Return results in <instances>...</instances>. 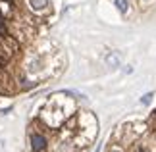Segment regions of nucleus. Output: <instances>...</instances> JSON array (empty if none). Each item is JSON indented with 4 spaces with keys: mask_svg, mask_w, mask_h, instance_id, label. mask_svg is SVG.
<instances>
[{
    "mask_svg": "<svg viewBox=\"0 0 156 152\" xmlns=\"http://www.w3.org/2000/svg\"><path fill=\"white\" fill-rule=\"evenodd\" d=\"M31 148H33V152H43L46 148V139L43 135H39V133L31 135Z\"/></svg>",
    "mask_w": 156,
    "mask_h": 152,
    "instance_id": "obj_1",
    "label": "nucleus"
},
{
    "mask_svg": "<svg viewBox=\"0 0 156 152\" xmlns=\"http://www.w3.org/2000/svg\"><path fill=\"white\" fill-rule=\"evenodd\" d=\"M31 8L35 10V12H41V10H44L46 8V4H48V0H31Z\"/></svg>",
    "mask_w": 156,
    "mask_h": 152,
    "instance_id": "obj_2",
    "label": "nucleus"
},
{
    "mask_svg": "<svg viewBox=\"0 0 156 152\" xmlns=\"http://www.w3.org/2000/svg\"><path fill=\"white\" fill-rule=\"evenodd\" d=\"M106 64L110 65V68H118V65H119V56H118L116 52L108 54V56H106Z\"/></svg>",
    "mask_w": 156,
    "mask_h": 152,
    "instance_id": "obj_3",
    "label": "nucleus"
},
{
    "mask_svg": "<svg viewBox=\"0 0 156 152\" xmlns=\"http://www.w3.org/2000/svg\"><path fill=\"white\" fill-rule=\"evenodd\" d=\"M0 12H2L4 16H10V12H12V2L10 0H2V2H0Z\"/></svg>",
    "mask_w": 156,
    "mask_h": 152,
    "instance_id": "obj_4",
    "label": "nucleus"
},
{
    "mask_svg": "<svg viewBox=\"0 0 156 152\" xmlns=\"http://www.w3.org/2000/svg\"><path fill=\"white\" fill-rule=\"evenodd\" d=\"M116 6H118V10L122 12H127V0H116Z\"/></svg>",
    "mask_w": 156,
    "mask_h": 152,
    "instance_id": "obj_5",
    "label": "nucleus"
},
{
    "mask_svg": "<svg viewBox=\"0 0 156 152\" xmlns=\"http://www.w3.org/2000/svg\"><path fill=\"white\" fill-rule=\"evenodd\" d=\"M151 100H152V93H148V94H145V96L141 98L143 104H151Z\"/></svg>",
    "mask_w": 156,
    "mask_h": 152,
    "instance_id": "obj_6",
    "label": "nucleus"
},
{
    "mask_svg": "<svg viewBox=\"0 0 156 152\" xmlns=\"http://www.w3.org/2000/svg\"><path fill=\"white\" fill-rule=\"evenodd\" d=\"M8 60V52H4V48H0V62H6Z\"/></svg>",
    "mask_w": 156,
    "mask_h": 152,
    "instance_id": "obj_7",
    "label": "nucleus"
},
{
    "mask_svg": "<svg viewBox=\"0 0 156 152\" xmlns=\"http://www.w3.org/2000/svg\"><path fill=\"white\" fill-rule=\"evenodd\" d=\"M6 35V25H4V19H0V37Z\"/></svg>",
    "mask_w": 156,
    "mask_h": 152,
    "instance_id": "obj_8",
    "label": "nucleus"
},
{
    "mask_svg": "<svg viewBox=\"0 0 156 152\" xmlns=\"http://www.w3.org/2000/svg\"><path fill=\"white\" fill-rule=\"evenodd\" d=\"M108 152H123V150H122V148H119V147H112V148H110V150H108Z\"/></svg>",
    "mask_w": 156,
    "mask_h": 152,
    "instance_id": "obj_9",
    "label": "nucleus"
},
{
    "mask_svg": "<svg viewBox=\"0 0 156 152\" xmlns=\"http://www.w3.org/2000/svg\"><path fill=\"white\" fill-rule=\"evenodd\" d=\"M94 152H98V148H97V150H94Z\"/></svg>",
    "mask_w": 156,
    "mask_h": 152,
    "instance_id": "obj_10",
    "label": "nucleus"
},
{
    "mask_svg": "<svg viewBox=\"0 0 156 152\" xmlns=\"http://www.w3.org/2000/svg\"><path fill=\"white\" fill-rule=\"evenodd\" d=\"M141 152H145V150H141Z\"/></svg>",
    "mask_w": 156,
    "mask_h": 152,
    "instance_id": "obj_11",
    "label": "nucleus"
}]
</instances>
